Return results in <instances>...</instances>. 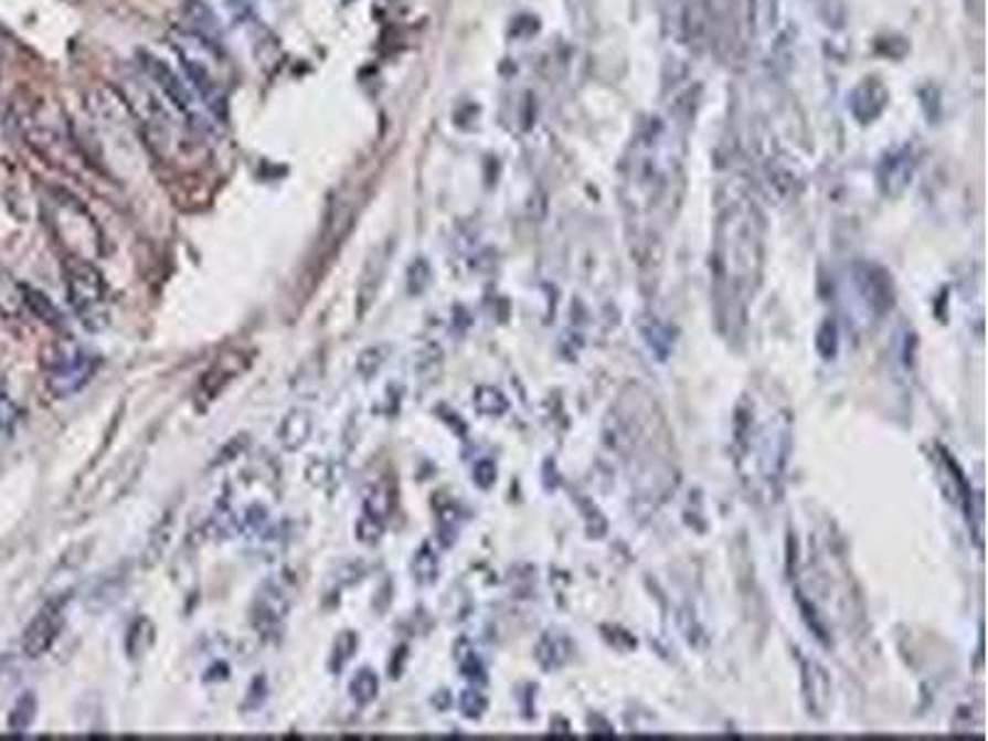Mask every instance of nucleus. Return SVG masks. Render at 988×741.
<instances>
[{
  "mask_svg": "<svg viewBox=\"0 0 988 741\" xmlns=\"http://www.w3.org/2000/svg\"><path fill=\"white\" fill-rule=\"evenodd\" d=\"M383 269H386V257L379 255V253H373L369 257L366 273H363L361 287H359V315H363V311H366V307H371L373 297H376L381 277H383Z\"/></svg>",
  "mask_w": 988,
  "mask_h": 741,
  "instance_id": "10",
  "label": "nucleus"
},
{
  "mask_svg": "<svg viewBox=\"0 0 988 741\" xmlns=\"http://www.w3.org/2000/svg\"><path fill=\"white\" fill-rule=\"evenodd\" d=\"M383 349H369V351H363L361 357H359V373L363 375V379H371V375H376V371L381 369V363H383Z\"/></svg>",
  "mask_w": 988,
  "mask_h": 741,
  "instance_id": "20",
  "label": "nucleus"
},
{
  "mask_svg": "<svg viewBox=\"0 0 988 741\" xmlns=\"http://www.w3.org/2000/svg\"><path fill=\"white\" fill-rule=\"evenodd\" d=\"M23 305H25V287H20L18 282L0 267V311L8 317H15Z\"/></svg>",
  "mask_w": 988,
  "mask_h": 741,
  "instance_id": "12",
  "label": "nucleus"
},
{
  "mask_svg": "<svg viewBox=\"0 0 988 741\" xmlns=\"http://www.w3.org/2000/svg\"><path fill=\"white\" fill-rule=\"evenodd\" d=\"M289 605H293V599H289V589L285 586L283 581H265L259 591L255 593L253 608H249V618H253V628L263 635V638H269V635L279 633L283 623L289 613Z\"/></svg>",
  "mask_w": 988,
  "mask_h": 741,
  "instance_id": "4",
  "label": "nucleus"
},
{
  "mask_svg": "<svg viewBox=\"0 0 988 741\" xmlns=\"http://www.w3.org/2000/svg\"><path fill=\"white\" fill-rule=\"evenodd\" d=\"M141 65L144 72H147V77H151L153 85L163 92V97L173 104L176 112H179L191 127H201L203 117L201 109H198L195 102L198 94L193 92V87L185 85V82L156 55H141Z\"/></svg>",
  "mask_w": 988,
  "mask_h": 741,
  "instance_id": "3",
  "label": "nucleus"
},
{
  "mask_svg": "<svg viewBox=\"0 0 988 741\" xmlns=\"http://www.w3.org/2000/svg\"><path fill=\"white\" fill-rule=\"evenodd\" d=\"M208 527L213 529V534L217 539H231L235 534H241V515H235V509L231 505L221 502L213 509L211 525Z\"/></svg>",
  "mask_w": 988,
  "mask_h": 741,
  "instance_id": "14",
  "label": "nucleus"
},
{
  "mask_svg": "<svg viewBox=\"0 0 988 741\" xmlns=\"http://www.w3.org/2000/svg\"><path fill=\"white\" fill-rule=\"evenodd\" d=\"M65 603L67 599H52L38 611L23 633V653L28 657L45 655L57 643L62 625H65Z\"/></svg>",
  "mask_w": 988,
  "mask_h": 741,
  "instance_id": "5",
  "label": "nucleus"
},
{
  "mask_svg": "<svg viewBox=\"0 0 988 741\" xmlns=\"http://www.w3.org/2000/svg\"><path fill=\"white\" fill-rule=\"evenodd\" d=\"M25 305L35 311V317H40L47 325H60V311L55 309V305L43 295V292L30 289L25 287Z\"/></svg>",
  "mask_w": 988,
  "mask_h": 741,
  "instance_id": "17",
  "label": "nucleus"
},
{
  "mask_svg": "<svg viewBox=\"0 0 988 741\" xmlns=\"http://www.w3.org/2000/svg\"><path fill=\"white\" fill-rule=\"evenodd\" d=\"M425 277H431V269L423 263V260H418V263L411 267V277H408V289L413 292V295H421L423 287L428 285V279Z\"/></svg>",
  "mask_w": 988,
  "mask_h": 741,
  "instance_id": "21",
  "label": "nucleus"
},
{
  "mask_svg": "<svg viewBox=\"0 0 988 741\" xmlns=\"http://www.w3.org/2000/svg\"><path fill=\"white\" fill-rule=\"evenodd\" d=\"M185 15H189L195 35H201L205 43L211 45L221 43V25H217L215 15L201 3V0H185Z\"/></svg>",
  "mask_w": 988,
  "mask_h": 741,
  "instance_id": "9",
  "label": "nucleus"
},
{
  "mask_svg": "<svg viewBox=\"0 0 988 741\" xmlns=\"http://www.w3.org/2000/svg\"><path fill=\"white\" fill-rule=\"evenodd\" d=\"M237 359H241V353H225V357L217 361L211 371L205 373L201 389H198V395H201L203 401H213L215 395L221 393L225 385L235 379L237 373H243L247 369L249 361H241V363H237V367H233Z\"/></svg>",
  "mask_w": 988,
  "mask_h": 741,
  "instance_id": "7",
  "label": "nucleus"
},
{
  "mask_svg": "<svg viewBox=\"0 0 988 741\" xmlns=\"http://www.w3.org/2000/svg\"><path fill=\"white\" fill-rule=\"evenodd\" d=\"M435 571H438V561H435L433 551L428 547L421 549L413 559V576L421 583H431L435 579Z\"/></svg>",
  "mask_w": 988,
  "mask_h": 741,
  "instance_id": "18",
  "label": "nucleus"
},
{
  "mask_svg": "<svg viewBox=\"0 0 988 741\" xmlns=\"http://www.w3.org/2000/svg\"><path fill=\"white\" fill-rule=\"evenodd\" d=\"M35 712H38V699H35V695H23L15 702V707L10 709V717H8V729L13 734H25L28 729H30V724L35 722Z\"/></svg>",
  "mask_w": 988,
  "mask_h": 741,
  "instance_id": "13",
  "label": "nucleus"
},
{
  "mask_svg": "<svg viewBox=\"0 0 988 741\" xmlns=\"http://www.w3.org/2000/svg\"><path fill=\"white\" fill-rule=\"evenodd\" d=\"M153 645V623L149 618H137L129 628L127 653L129 657H141Z\"/></svg>",
  "mask_w": 988,
  "mask_h": 741,
  "instance_id": "15",
  "label": "nucleus"
},
{
  "mask_svg": "<svg viewBox=\"0 0 988 741\" xmlns=\"http://www.w3.org/2000/svg\"><path fill=\"white\" fill-rule=\"evenodd\" d=\"M67 297L82 325L89 331L107 327V292L104 279L85 257H70L65 263Z\"/></svg>",
  "mask_w": 988,
  "mask_h": 741,
  "instance_id": "1",
  "label": "nucleus"
},
{
  "mask_svg": "<svg viewBox=\"0 0 988 741\" xmlns=\"http://www.w3.org/2000/svg\"><path fill=\"white\" fill-rule=\"evenodd\" d=\"M976 3H981V0H976Z\"/></svg>",
  "mask_w": 988,
  "mask_h": 741,
  "instance_id": "22",
  "label": "nucleus"
},
{
  "mask_svg": "<svg viewBox=\"0 0 988 741\" xmlns=\"http://www.w3.org/2000/svg\"><path fill=\"white\" fill-rule=\"evenodd\" d=\"M357 635H353L351 631H344L337 638V643H334V650H331V655H329V670L334 673V675H339L341 670H344V667L349 665V660L353 657V653H357Z\"/></svg>",
  "mask_w": 988,
  "mask_h": 741,
  "instance_id": "16",
  "label": "nucleus"
},
{
  "mask_svg": "<svg viewBox=\"0 0 988 741\" xmlns=\"http://www.w3.org/2000/svg\"><path fill=\"white\" fill-rule=\"evenodd\" d=\"M99 367V359L79 347L55 349L47 367V391L55 399H67L85 389Z\"/></svg>",
  "mask_w": 988,
  "mask_h": 741,
  "instance_id": "2",
  "label": "nucleus"
},
{
  "mask_svg": "<svg viewBox=\"0 0 988 741\" xmlns=\"http://www.w3.org/2000/svg\"><path fill=\"white\" fill-rule=\"evenodd\" d=\"M349 692H351L353 702H357L359 707H369L373 699H376V695H379V677H376V673H373L371 667H361V670L351 677Z\"/></svg>",
  "mask_w": 988,
  "mask_h": 741,
  "instance_id": "11",
  "label": "nucleus"
},
{
  "mask_svg": "<svg viewBox=\"0 0 988 741\" xmlns=\"http://www.w3.org/2000/svg\"><path fill=\"white\" fill-rule=\"evenodd\" d=\"M181 65L185 70V77H189V85L198 94V99H203V104L215 114L217 121H225L227 102H225V92L221 87V82L211 75V70L198 65L193 57L185 55V52H181Z\"/></svg>",
  "mask_w": 988,
  "mask_h": 741,
  "instance_id": "6",
  "label": "nucleus"
},
{
  "mask_svg": "<svg viewBox=\"0 0 988 741\" xmlns=\"http://www.w3.org/2000/svg\"><path fill=\"white\" fill-rule=\"evenodd\" d=\"M383 527H386V521L373 519L369 515H361L359 525H357V537H359V541H363V544H376L383 534Z\"/></svg>",
  "mask_w": 988,
  "mask_h": 741,
  "instance_id": "19",
  "label": "nucleus"
},
{
  "mask_svg": "<svg viewBox=\"0 0 988 741\" xmlns=\"http://www.w3.org/2000/svg\"><path fill=\"white\" fill-rule=\"evenodd\" d=\"M309 435H311V417L307 411L287 413L283 425H279V443H283L285 451H299V447L309 441Z\"/></svg>",
  "mask_w": 988,
  "mask_h": 741,
  "instance_id": "8",
  "label": "nucleus"
}]
</instances>
